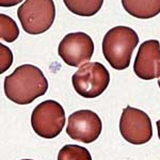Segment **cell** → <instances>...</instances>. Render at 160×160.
<instances>
[{
  "mask_svg": "<svg viewBox=\"0 0 160 160\" xmlns=\"http://www.w3.org/2000/svg\"><path fill=\"white\" fill-rule=\"evenodd\" d=\"M120 132L131 144H145L153 137L152 121L144 111L127 106L120 118Z\"/></svg>",
  "mask_w": 160,
  "mask_h": 160,
  "instance_id": "8992f818",
  "label": "cell"
},
{
  "mask_svg": "<svg viewBox=\"0 0 160 160\" xmlns=\"http://www.w3.org/2000/svg\"><path fill=\"white\" fill-rule=\"evenodd\" d=\"M63 2L73 14L90 17L100 11L104 0H63Z\"/></svg>",
  "mask_w": 160,
  "mask_h": 160,
  "instance_id": "8fae6325",
  "label": "cell"
},
{
  "mask_svg": "<svg viewBox=\"0 0 160 160\" xmlns=\"http://www.w3.org/2000/svg\"><path fill=\"white\" fill-rule=\"evenodd\" d=\"M65 111L58 102L48 99L38 104L31 114V126L38 136L53 139L63 130Z\"/></svg>",
  "mask_w": 160,
  "mask_h": 160,
  "instance_id": "5b68a950",
  "label": "cell"
},
{
  "mask_svg": "<svg viewBox=\"0 0 160 160\" xmlns=\"http://www.w3.org/2000/svg\"><path fill=\"white\" fill-rule=\"evenodd\" d=\"M58 160H92V157L86 148L75 144H68L60 149Z\"/></svg>",
  "mask_w": 160,
  "mask_h": 160,
  "instance_id": "4fadbf2b",
  "label": "cell"
},
{
  "mask_svg": "<svg viewBox=\"0 0 160 160\" xmlns=\"http://www.w3.org/2000/svg\"><path fill=\"white\" fill-rule=\"evenodd\" d=\"M136 76L142 80H152L160 77V43L148 40L141 44L133 63Z\"/></svg>",
  "mask_w": 160,
  "mask_h": 160,
  "instance_id": "9c48e42d",
  "label": "cell"
},
{
  "mask_svg": "<svg viewBox=\"0 0 160 160\" xmlns=\"http://www.w3.org/2000/svg\"><path fill=\"white\" fill-rule=\"evenodd\" d=\"M19 37V29L15 20L9 15L0 14V38L7 43H12Z\"/></svg>",
  "mask_w": 160,
  "mask_h": 160,
  "instance_id": "7c38bea8",
  "label": "cell"
},
{
  "mask_svg": "<svg viewBox=\"0 0 160 160\" xmlns=\"http://www.w3.org/2000/svg\"><path fill=\"white\" fill-rule=\"evenodd\" d=\"M22 27L32 35L42 34L52 26L56 18L53 0H26L17 10Z\"/></svg>",
  "mask_w": 160,
  "mask_h": 160,
  "instance_id": "3957f363",
  "label": "cell"
},
{
  "mask_svg": "<svg viewBox=\"0 0 160 160\" xmlns=\"http://www.w3.org/2000/svg\"><path fill=\"white\" fill-rule=\"evenodd\" d=\"M158 86H159V88H160V79L158 80Z\"/></svg>",
  "mask_w": 160,
  "mask_h": 160,
  "instance_id": "e0dca14e",
  "label": "cell"
},
{
  "mask_svg": "<svg viewBox=\"0 0 160 160\" xmlns=\"http://www.w3.org/2000/svg\"><path fill=\"white\" fill-rule=\"evenodd\" d=\"M13 63V53L8 46L0 44V74H3L11 68Z\"/></svg>",
  "mask_w": 160,
  "mask_h": 160,
  "instance_id": "5bb4252c",
  "label": "cell"
},
{
  "mask_svg": "<svg viewBox=\"0 0 160 160\" xmlns=\"http://www.w3.org/2000/svg\"><path fill=\"white\" fill-rule=\"evenodd\" d=\"M72 83L81 97L95 98L107 90L110 83V74L102 63L89 62L80 66L73 75Z\"/></svg>",
  "mask_w": 160,
  "mask_h": 160,
  "instance_id": "277c9868",
  "label": "cell"
},
{
  "mask_svg": "<svg viewBox=\"0 0 160 160\" xmlns=\"http://www.w3.org/2000/svg\"><path fill=\"white\" fill-rule=\"evenodd\" d=\"M22 0H0V7L2 8H10L17 6Z\"/></svg>",
  "mask_w": 160,
  "mask_h": 160,
  "instance_id": "9a60e30c",
  "label": "cell"
},
{
  "mask_svg": "<svg viewBox=\"0 0 160 160\" xmlns=\"http://www.w3.org/2000/svg\"><path fill=\"white\" fill-rule=\"evenodd\" d=\"M4 94L17 105H29L47 92L48 81L38 66L24 64L6 77Z\"/></svg>",
  "mask_w": 160,
  "mask_h": 160,
  "instance_id": "6da1fadb",
  "label": "cell"
},
{
  "mask_svg": "<svg viewBox=\"0 0 160 160\" xmlns=\"http://www.w3.org/2000/svg\"><path fill=\"white\" fill-rule=\"evenodd\" d=\"M126 12L139 19H149L160 13V0H121Z\"/></svg>",
  "mask_w": 160,
  "mask_h": 160,
  "instance_id": "30bf717a",
  "label": "cell"
},
{
  "mask_svg": "<svg viewBox=\"0 0 160 160\" xmlns=\"http://www.w3.org/2000/svg\"><path fill=\"white\" fill-rule=\"evenodd\" d=\"M157 131H158V138H159V140H160V120L159 121H157Z\"/></svg>",
  "mask_w": 160,
  "mask_h": 160,
  "instance_id": "2e32d148",
  "label": "cell"
},
{
  "mask_svg": "<svg viewBox=\"0 0 160 160\" xmlns=\"http://www.w3.org/2000/svg\"><path fill=\"white\" fill-rule=\"evenodd\" d=\"M94 52V43L84 32L68 33L58 46V53L64 63L73 68H80L91 60Z\"/></svg>",
  "mask_w": 160,
  "mask_h": 160,
  "instance_id": "52a82bcc",
  "label": "cell"
},
{
  "mask_svg": "<svg viewBox=\"0 0 160 160\" xmlns=\"http://www.w3.org/2000/svg\"><path fill=\"white\" fill-rule=\"evenodd\" d=\"M102 120L91 110H79L69 115L66 133L73 140L82 143H92L98 139L102 132Z\"/></svg>",
  "mask_w": 160,
  "mask_h": 160,
  "instance_id": "ba28073f",
  "label": "cell"
},
{
  "mask_svg": "<svg viewBox=\"0 0 160 160\" xmlns=\"http://www.w3.org/2000/svg\"><path fill=\"white\" fill-rule=\"evenodd\" d=\"M22 160H32V159H22Z\"/></svg>",
  "mask_w": 160,
  "mask_h": 160,
  "instance_id": "ac0fdd59",
  "label": "cell"
},
{
  "mask_svg": "<svg viewBox=\"0 0 160 160\" xmlns=\"http://www.w3.org/2000/svg\"><path fill=\"white\" fill-rule=\"evenodd\" d=\"M139 37L133 29L117 26L108 31L102 38V55L112 68L123 71L130 65V60Z\"/></svg>",
  "mask_w": 160,
  "mask_h": 160,
  "instance_id": "7a4b0ae2",
  "label": "cell"
}]
</instances>
